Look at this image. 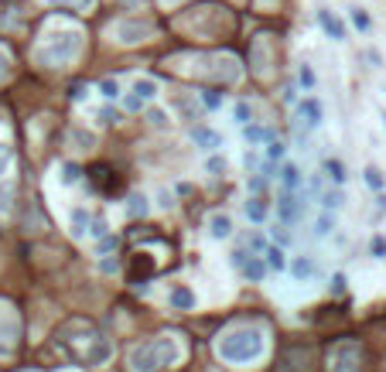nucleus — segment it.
I'll return each instance as SVG.
<instances>
[{"instance_id": "39448f33", "label": "nucleus", "mask_w": 386, "mask_h": 372, "mask_svg": "<svg viewBox=\"0 0 386 372\" xmlns=\"http://www.w3.org/2000/svg\"><path fill=\"white\" fill-rule=\"evenodd\" d=\"M154 96H157V82H151V79H137L134 89H130V96H127V109H144L147 106V99H154Z\"/></svg>"}, {"instance_id": "a878e982", "label": "nucleus", "mask_w": 386, "mask_h": 372, "mask_svg": "<svg viewBox=\"0 0 386 372\" xmlns=\"http://www.w3.org/2000/svg\"><path fill=\"white\" fill-rule=\"evenodd\" d=\"M352 24L359 28V31H370V14L359 11V7H352Z\"/></svg>"}, {"instance_id": "72a5a7b5", "label": "nucleus", "mask_w": 386, "mask_h": 372, "mask_svg": "<svg viewBox=\"0 0 386 372\" xmlns=\"http://www.w3.org/2000/svg\"><path fill=\"white\" fill-rule=\"evenodd\" d=\"M76 178H79V168H76V164H65V168H62V181H65V185H72Z\"/></svg>"}, {"instance_id": "c85d7f7f", "label": "nucleus", "mask_w": 386, "mask_h": 372, "mask_svg": "<svg viewBox=\"0 0 386 372\" xmlns=\"http://www.w3.org/2000/svg\"><path fill=\"white\" fill-rule=\"evenodd\" d=\"M280 157H284V144L280 140H270L267 144V161H280Z\"/></svg>"}, {"instance_id": "4be33fe9", "label": "nucleus", "mask_w": 386, "mask_h": 372, "mask_svg": "<svg viewBox=\"0 0 386 372\" xmlns=\"http://www.w3.org/2000/svg\"><path fill=\"white\" fill-rule=\"evenodd\" d=\"M247 216L253 218V222H260V218L267 216V205H263L260 198H253V202H247Z\"/></svg>"}, {"instance_id": "bb28decb", "label": "nucleus", "mask_w": 386, "mask_h": 372, "mask_svg": "<svg viewBox=\"0 0 386 372\" xmlns=\"http://www.w3.org/2000/svg\"><path fill=\"white\" fill-rule=\"evenodd\" d=\"M243 134H247V144H260L263 137H270L263 126H249V124H247V130H243Z\"/></svg>"}, {"instance_id": "423d86ee", "label": "nucleus", "mask_w": 386, "mask_h": 372, "mask_svg": "<svg viewBox=\"0 0 386 372\" xmlns=\"http://www.w3.org/2000/svg\"><path fill=\"white\" fill-rule=\"evenodd\" d=\"M277 212L284 222H294L297 212H301V205H297V195H294L291 188H280V202H277Z\"/></svg>"}, {"instance_id": "2eb2a0df", "label": "nucleus", "mask_w": 386, "mask_h": 372, "mask_svg": "<svg viewBox=\"0 0 386 372\" xmlns=\"http://www.w3.org/2000/svg\"><path fill=\"white\" fill-rule=\"evenodd\" d=\"M280 185L291 188V191H297V185H301V171L294 168V164H287V168L280 171Z\"/></svg>"}, {"instance_id": "5701e85b", "label": "nucleus", "mask_w": 386, "mask_h": 372, "mask_svg": "<svg viewBox=\"0 0 386 372\" xmlns=\"http://www.w3.org/2000/svg\"><path fill=\"white\" fill-rule=\"evenodd\" d=\"M366 185L376 188V191H383V171H380V168H366Z\"/></svg>"}, {"instance_id": "dca6fc26", "label": "nucleus", "mask_w": 386, "mask_h": 372, "mask_svg": "<svg viewBox=\"0 0 386 372\" xmlns=\"http://www.w3.org/2000/svg\"><path fill=\"white\" fill-rule=\"evenodd\" d=\"M89 222H93V216H89L86 208H76V212H72V233L86 236V226H89Z\"/></svg>"}, {"instance_id": "9b49d317", "label": "nucleus", "mask_w": 386, "mask_h": 372, "mask_svg": "<svg viewBox=\"0 0 386 372\" xmlns=\"http://www.w3.org/2000/svg\"><path fill=\"white\" fill-rule=\"evenodd\" d=\"M140 273H144V277L154 273V260H151L147 253H137V260H134V266H130V280H137Z\"/></svg>"}, {"instance_id": "393cba45", "label": "nucleus", "mask_w": 386, "mask_h": 372, "mask_svg": "<svg viewBox=\"0 0 386 372\" xmlns=\"http://www.w3.org/2000/svg\"><path fill=\"white\" fill-rule=\"evenodd\" d=\"M332 229H335V218H332L328 212H325V216L318 218V222H315V233H318V236H328Z\"/></svg>"}, {"instance_id": "c756f323", "label": "nucleus", "mask_w": 386, "mask_h": 372, "mask_svg": "<svg viewBox=\"0 0 386 372\" xmlns=\"http://www.w3.org/2000/svg\"><path fill=\"white\" fill-rule=\"evenodd\" d=\"M297 79H301V86H305V89L315 86V72H311L308 65H301V69H297Z\"/></svg>"}, {"instance_id": "9d476101", "label": "nucleus", "mask_w": 386, "mask_h": 372, "mask_svg": "<svg viewBox=\"0 0 386 372\" xmlns=\"http://www.w3.org/2000/svg\"><path fill=\"white\" fill-rule=\"evenodd\" d=\"M14 195H17L14 181H4V185H0V212H4V216L14 212Z\"/></svg>"}, {"instance_id": "b1692460", "label": "nucleus", "mask_w": 386, "mask_h": 372, "mask_svg": "<svg viewBox=\"0 0 386 372\" xmlns=\"http://www.w3.org/2000/svg\"><path fill=\"white\" fill-rule=\"evenodd\" d=\"M291 273L305 280V277H311V273H315V263H311V260H297V263L291 266Z\"/></svg>"}, {"instance_id": "7c9ffc66", "label": "nucleus", "mask_w": 386, "mask_h": 372, "mask_svg": "<svg viewBox=\"0 0 386 372\" xmlns=\"http://www.w3.org/2000/svg\"><path fill=\"white\" fill-rule=\"evenodd\" d=\"M322 205H325V208H339V205H342V191H328V195L322 198Z\"/></svg>"}, {"instance_id": "6ab92c4d", "label": "nucleus", "mask_w": 386, "mask_h": 372, "mask_svg": "<svg viewBox=\"0 0 386 372\" xmlns=\"http://www.w3.org/2000/svg\"><path fill=\"white\" fill-rule=\"evenodd\" d=\"M267 266H270V270H284V266H287V260H284V249H277V246L267 249Z\"/></svg>"}, {"instance_id": "a211bd4d", "label": "nucleus", "mask_w": 386, "mask_h": 372, "mask_svg": "<svg viewBox=\"0 0 386 372\" xmlns=\"http://www.w3.org/2000/svg\"><path fill=\"white\" fill-rule=\"evenodd\" d=\"M325 174H328L335 185H342V181H345V168H342V161H325Z\"/></svg>"}, {"instance_id": "c9c22d12", "label": "nucleus", "mask_w": 386, "mask_h": 372, "mask_svg": "<svg viewBox=\"0 0 386 372\" xmlns=\"http://www.w3.org/2000/svg\"><path fill=\"white\" fill-rule=\"evenodd\" d=\"M151 124H154V126H168V116H164L161 109H151Z\"/></svg>"}, {"instance_id": "6e6552de", "label": "nucleus", "mask_w": 386, "mask_h": 372, "mask_svg": "<svg viewBox=\"0 0 386 372\" xmlns=\"http://www.w3.org/2000/svg\"><path fill=\"white\" fill-rule=\"evenodd\" d=\"M147 34H151V24H147V21H144V24H140V21L120 24V38H124V41H144Z\"/></svg>"}, {"instance_id": "e433bc0d", "label": "nucleus", "mask_w": 386, "mask_h": 372, "mask_svg": "<svg viewBox=\"0 0 386 372\" xmlns=\"http://www.w3.org/2000/svg\"><path fill=\"white\" fill-rule=\"evenodd\" d=\"M372 253H376V256H386V239H383V236H376V239H372Z\"/></svg>"}, {"instance_id": "20e7f679", "label": "nucleus", "mask_w": 386, "mask_h": 372, "mask_svg": "<svg viewBox=\"0 0 386 372\" xmlns=\"http://www.w3.org/2000/svg\"><path fill=\"white\" fill-rule=\"evenodd\" d=\"M79 45H82V38H79V31H65V34H55L51 41H48L41 51H38V59L45 65H59V62H69L72 55L79 51Z\"/></svg>"}, {"instance_id": "f257e3e1", "label": "nucleus", "mask_w": 386, "mask_h": 372, "mask_svg": "<svg viewBox=\"0 0 386 372\" xmlns=\"http://www.w3.org/2000/svg\"><path fill=\"white\" fill-rule=\"evenodd\" d=\"M219 358H226V362H253V358H260L263 352V335L260 328H236V331H229L226 338H219L216 345Z\"/></svg>"}, {"instance_id": "aec40b11", "label": "nucleus", "mask_w": 386, "mask_h": 372, "mask_svg": "<svg viewBox=\"0 0 386 372\" xmlns=\"http://www.w3.org/2000/svg\"><path fill=\"white\" fill-rule=\"evenodd\" d=\"M243 273H247L249 280H263V273H267V266H263L260 260H249V263H243Z\"/></svg>"}, {"instance_id": "f8f14e48", "label": "nucleus", "mask_w": 386, "mask_h": 372, "mask_svg": "<svg viewBox=\"0 0 386 372\" xmlns=\"http://www.w3.org/2000/svg\"><path fill=\"white\" fill-rule=\"evenodd\" d=\"M192 140L195 144H202L205 151H212V147H219L222 140H219V134H212V130H205V126H199V130H192Z\"/></svg>"}, {"instance_id": "4468645a", "label": "nucleus", "mask_w": 386, "mask_h": 372, "mask_svg": "<svg viewBox=\"0 0 386 372\" xmlns=\"http://www.w3.org/2000/svg\"><path fill=\"white\" fill-rule=\"evenodd\" d=\"M171 304H174V308H195V294H192V291H185V287H178V291H171Z\"/></svg>"}, {"instance_id": "473e14b6", "label": "nucleus", "mask_w": 386, "mask_h": 372, "mask_svg": "<svg viewBox=\"0 0 386 372\" xmlns=\"http://www.w3.org/2000/svg\"><path fill=\"white\" fill-rule=\"evenodd\" d=\"M51 4H62V7H82V11H86V7H93L96 0H51Z\"/></svg>"}, {"instance_id": "37998d69", "label": "nucleus", "mask_w": 386, "mask_h": 372, "mask_svg": "<svg viewBox=\"0 0 386 372\" xmlns=\"http://www.w3.org/2000/svg\"><path fill=\"white\" fill-rule=\"evenodd\" d=\"M376 202H380V212H386V195H380Z\"/></svg>"}, {"instance_id": "ddd939ff", "label": "nucleus", "mask_w": 386, "mask_h": 372, "mask_svg": "<svg viewBox=\"0 0 386 372\" xmlns=\"http://www.w3.org/2000/svg\"><path fill=\"white\" fill-rule=\"evenodd\" d=\"M301 116H308V126H318L322 124V103L305 99V103H301Z\"/></svg>"}, {"instance_id": "58836bf2", "label": "nucleus", "mask_w": 386, "mask_h": 372, "mask_svg": "<svg viewBox=\"0 0 386 372\" xmlns=\"http://www.w3.org/2000/svg\"><path fill=\"white\" fill-rule=\"evenodd\" d=\"M7 164H11V151H7V147L0 144V174L7 171Z\"/></svg>"}, {"instance_id": "a19ab883", "label": "nucleus", "mask_w": 386, "mask_h": 372, "mask_svg": "<svg viewBox=\"0 0 386 372\" xmlns=\"http://www.w3.org/2000/svg\"><path fill=\"white\" fill-rule=\"evenodd\" d=\"M332 283H335V294H342V291H345V277H342V273H335V280H332Z\"/></svg>"}, {"instance_id": "f3484780", "label": "nucleus", "mask_w": 386, "mask_h": 372, "mask_svg": "<svg viewBox=\"0 0 386 372\" xmlns=\"http://www.w3.org/2000/svg\"><path fill=\"white\" fill-rule=\"evenodd\" d=\"M127 216L130 218L147 216V198H144V195H130V202H127Z\"/></svg>"}, {"instance_id": "7ed1b4c3", "label": "nucleus", "mask_w": 386, "mask_h": 372, "mask_svg": "<svg viewBox=\"0 0 386 372\" xmlns=\"http://www.w3.org/2000/svg\"><path fill=\"white\" fill-rule=\"evenodd\" d=\"M65 348H69V356L79 358L82 366H103L109 356H113V348H109V341L103 335H82V338H65Z\"/></svg>"}, {"instance_id": "412c9836", "label": "nucleus", "mask_w": 386, "mask_h": 372, "mask_svg": "<svg viewBox=\"0 0 386 372\" xmlns=\"http://www.w3.org/2000/svg\"><path fill=\"white\" fill-rule=\"evenodd\" d=\"M99 93L107 96V99H117V96H120V82H117V79H103V82H99Z\"/></svg>"}, {"instance_id": "f03ea898", "label": "nucleus", "mask_w": 386, "mask_h": 372, "mask_svg": "<svg viewBox=\"0 0 386 372\" xmlns=\"http://www.w3.org/2000/svg\"><path fill=\"white\" fill-rule=\"evenodd\" d=\"M130 362H134L137 372H154L161 366L178 362V345H174V338H151V341H144L140 348H134Z\"/></svg>"}, {"instance_id": "79ce46f5", "label": "nucleus", "mask_w": 386, "mask_h": 372, "mask_svg": "<svg viewBox=\"0 0 386 372\" xmlns=\"http://www.w3.org/2000/svg\"><path fill=\"white\" fill-rule=\"evenodd\" d=\"M4 72H7V55L0 51V76H4Z\"/></svg>"}, {"instance_id": "cd10ccee", "label": "nucleus", "mask_w": 386, "mask_h": 372, "mask_svg": "<svg viewBox=\"0 0 386 372\" xmlns=\"http://www.w3.org/2000/svg\"><path fill=\"white\" fill-rule=\"evenodd\" d=\"M249 120H253V109H249L247 103H236V124H243V126H247Z\"/></svg>"}, {"instance_id": "1a4fd4ad", "label": "nucleus", "mask_w": 386, "mask_h": 372, "mask_svg": "<svg viewBox=\"0 0 386 372\" xmlns=\"http://www.w3.org/2000/svg\"><path fill=\"white\" fill-rule=\"evenodd\" d=\"M209 236H212V239H229V236H232V218L222 216V212L212 216V218H209Z\"/></svg>"}, {"instance_id": "0eeeda50", "label": "nucleus", "mask_w": 386, "mask_h": 372, "mask_svg": "<svg viewBox=\"0 0 386 372\" xmlns=\"http://www.w3.org/2000/svg\"><path fill=\"white\" fill-rule=\"evenodd\" d=\"M318 24L325 28L328 38H335V41H345V28H342V21L335 14H328V11H318Z\"/></svg>"}, {"instance_id": "f704fd0d", "label": "nucleus", "mask_w": 386, "mask_h": 372, "mask_svg": "<svg viewBox=\"0 0 386 372\" xmlns=\"http://www.w3.org/2000/svg\"><path fill=\"white\" fill-rule=\"evenodd\" d=\"M205 168L212 171V174H219V171H226V161H222V157H209V164H205Z\"/></svg>"}, {"instance_id": "4c0bfd02", "label": "nucleus", "mask_w": 386, "mask_h": 372, "mask_svg": "<svg viewBox=\"0 0 386 372\" xmlns=\"http://www.w3.org/2000/svg\"><path fill=\"white\" fill-rule=\"evenodd\" d=\"M109 249H117V236H103V243H99V253H109Z\"/></svg>"}, {"instance_id": "2f4dec72", "label": "nucleus", "mask_w": 386, "mask_h": 372, "mask_svg": "<svg viewBox=\"0 0 386 372\" xmlns=\"http://www.w3.org/2000/svg\"><path fill=\"white\" fill-rule=\"evenodd\" d=\"M117 120H120V113H117V109H109V106H107V109H99V124H107V126H109V124H117Z\"/></svg>"}, {"instance_id": "ea45409f", "label": "nucleus", "mask_w": 386, "mask_h": 372, "mask_svg": "<svg viewBox=\"0 0 386 372\" xmlns=\"http://www.w3.org/2000/svg\"><path fill=\"white\" fill-rule=\"evenodd\" d=\"M202 99H205V106H209V109H216L219 103H222V99H219L216 93H202Z\"/></svg>"}]
</instances>
